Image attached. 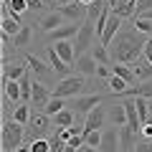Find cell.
<instances>
[{
    "label": "cell",
    "instance_id": "obj_1",
    "mask_svg": "<svg viewBox=\"0 0 152 152\" xmlns=\"http://www.w3.org/2000/svg\"><path fill=\"white\" fill-rule=\"evenodd\" d=\"M145 46H147V41L140 38V31H134V33H119L117 41H112L114 61H117V64H124V66L137 64L140 56L145 53Z\"/></svg>",
    "mask_w": 152,
    "mask_h": 152
},
{
    "label": "cell",
    "instance_id": "obj_2",
    "mask_svg": "<svg viewBox=\"0 0 152 152\" xmlns=\"http://www.w3.org/2000/svg\"><path fill=\"white\" fill-rule=\"evenodd\" d=\"M23 137H26L23 124H18L13 119L3 122V152H15L18 147H23Z\"/></svg>",
    "mask_w": 152,
    "mask_h": 152
},
{
    "label": "cell",
    "instance_id": "obj_3",
    "mask_svg": "<svg viewBox=\"0 0 152 152\" xmlns=\"http://www.w3.org/2000/svg\"><path fill=\"white\" fill-rule=\"evenodd\" d=\"M86 86V81H84V76H66V79H61L58 84H56L53 89V96L58 99H69V96H81V89Z\"/></svg>",
    "mask_w": 152,
    "mask_h": 152
},
{
    "label": "cell",
    "instance_id": "obj_4",
    "mask_svg": "<svg viewBox=\"0 0 152 152\" xmlns=\"http://www.w3.org/2000/svg\"><path fill=\"white\" fill-rule=\"evenodd\" d=\"M94 36H96V28H94V23H91V20H84V23H81V31H79V36H76V43H74V48H76V58L86 53L89 46H94Z\"/></svg>",
    "mask_w": 152,
    "mask_h": 152
},
{
    "label": "cell",
    "instance_id": "obj_5",
    "mask_svg": "<svg viewBox=\"0 0 152 152\" xmlns=\"http://www.w3.org/2000/svg\"><path fill=\"white\" fill-rule=\"evenodd\" d=\"M46 129H48V114L43 112H33L31 122H28V140H46Z\"/></svg>",
    "mask_w": 152,
    "mask_h": 152
},
{
    "label": "cell",
    "instance_id": "obj_6",
    "mask_svg": "<svg viewBox=\"0 0 152 152\" xmlns=\"http://www.w3.org/2000/svg\"><path fill=\"white\" fill-rule=\"evenodd\" d=\"M102 104V96L99 94H84V96H74L71 107L76 109V114H89Z\"/></svg>",
    "mask_w": 152,
    "mask_h": 152
},
{
    "label": "cell",
    "instance_id": "obj_7",
    "mask_svg": "<svg viewBox=\"0 0 152 152\" xmlns=\"http://www.w3.org/2000/svg\"><path fill=\"white\" fill-rule=\"evenodd\" d=\"M104 119H107V112H104V107H96L94 112L86 114V119H84V129L81 134H89V132H99L104 127Z\"/></svg>",
    "mask_w": 152,
    "mask_h": 152
},
{
    "label": "cell",
    "instance_id": "obj_8",
    "mask_svg": "<svg viewBox=\"0 0 152 152\" xmlns=\"http://www.w3.org/2000/svg\"><path fill=\"white\" fill-rule=\"evenodd\" d=\"M51 96H53V94L48 91V86H46V84L33 81V96H31V107H33V109H41V112H43L46 104L51 102Z\"/></svg>",
    "mask_w": 152,
    "mask_h": 152
},
{
    "label": "cell",
    "instance_id": "obj_9",
    "mask_svg": "<svg viewBox=\"0 0 152 152\" xmlns=\"http://www.w3.org/2000/svg\"><path fill=\"white\" fill-rule=\"evenodd\" d=\"M61 10V15L66 18V20H71V23H79V20H86V5L84 3H71V5H61L58 8Z\"/></svg>",
    "mask_w": 152,
    "mask_h": 152
},
{
    "label": "cell",
    "instance_id": "obj_10",
    "mask_svg": "<svg viewBox=\"0 0 152 152\" xmlns=\"http://www.w3.org/2000/svg\"><path fill=\"white\" fill-rule=\"evenodd\" d=\"M122 104H124V112H127V127H129L132 132H142V122H140V114H137V104L134 99H119Z\"/></svg>",
    "mask_w": 152,
    "mask_h": 152
},
{
    "label": "cell",
    "instance_id": "obj_11",
    "mask_svg": "<svg viewBox=\"0 0 152 152\" xmlns=\"http://www.w3.org/2000/svg\"><path fill=\"white\" fill-rule=\"evenodd\" d=\"M122 20H124V18H119L117 15V13H112V15H109V23H107V28H104V36L99 38V41H102V46H112V41H114V36H117V33H119V28H122Z\"/></svg>",
    "mask_w": 152,
    "mask_h": 152
},
{
    "label": "cell",
    "instance_id": "obj_12",
    "mask_svg": "<svg viewBox=\"0 0 152 152\" xmlns=\"http://www.w3.org/2000/svg\"><path fill=\"white\" fill-rule=\"evenodd\" d=\"M74 69L79 71V76H96L99 64H96V58H94L91 53H84V56L76 58V66H74Z\"/></svg>",
    "mask_w": 152,
    "mask_h": 152
},
{
    "label": "cell",
    "instance_id": "obj_13",
    "mask_svg": "<svg viewBox=\"0 0 152 152\" xmlns=\"http://www.w3.org/2000/svg\"><path fill=\"white\" fill-rule=\"evenodd\" d=\"M119 129H104L102 132V145H99V152H119Z\"/></svg>",
    "mask_w": 152,
    "mask_h": 152
},
{
    "label": "cell",
    "instance_id": "obj_14",
    "mask_svg": "<svg viewBox=\"0 0 152 152\" xmlns=\"http://www.w3.org/2000/svg\"><path fill=\"white\" fill-rule=\"evenodd\" d=\"M134 96H142V99H152V79H147V81H140L137 86L127 89V91L122 94L119 99H134Z\"/></svg>",
    "mask_w": 152,
    "mask_h": 152
},
{
    "label": "cell",
    "instance_id": "obj_15",
    "mask_svg": "<svg viewBox=\"0 0 152 152\" xmlns=\"http://www.w3.org/2000/svg\"><path fill=\"white\" fill-rule=\"evenodd\" d=\"M26 61H15V64H3V76L8 81H20L26 76Z\"/></svg>",
    "mask_w": 152,
    "mask_h": 152
},
{
    "label": "cell",
    "instance_id": "obj_16",
    "mask_svg": "<svg viewBox=\"0 0 152 152\" xmlns=\"http://www.w3.org/2000/svg\"><path fill=\"white\" fill-rule=\"evenodd\" d=\"M79 31H81V26H76V23H66V26H61L58 31L48 33V41H56V43H61V41H69L71 36H79Z\"/></svg>",
    "mask_w": 152,
    "mask_h": 152
},
{
    "label": "cell",
    "instance_id": "obj_17",
    "mask_svg": "<svg viewBox=\"0 0 152 152\" xmlns=\"http://www.w3.org/2000/svg\"><path fill=\"white\" fill-rule=\"evenodd\" d=\"M64 20H66V18L61 15V10H58V8H56L53 13H48V15H46L43 20H41V28H43L46 33H53V31H58L61 26H66Z\"/></svg>",
    "mask_w": 152,
    "mask_h": 152
},
{
    "label": "cell",
    "instance_id": "obj_18",
    "mask_svg": "<svg viewBox=\"0 0 152 152\" xmlns=\"http://www.w3.org/2000/svg\"><path fill=\"white\" fill-rule=\"evenodd\" d=\"M56 53L61 56V58L66 61V64L74 69L76 66V48H74V43H69V41H61V43H56Z\"/></svg>",
    "mask_w": 152,
    "mask_h": 152
},
{
    "label": "cell",
    "instance_id": "obj_19",
    "mask_svg": "<svg viewBox=\"0 0 152 152\" xmlns=\"http://www.w3.org/2000/svg\"><path fill=\"white\" fill-rule=\"evenodd\" d=\"M3 91L10 102L15 104H23V91H20V81H8L5 76H3Z\"/></svg>",
    "mask_w": 152,
    "mask_h": 152
},
{
    "label": "cell",
    "instance_id": "obj_20",
    "mask_svg": "<svg viewBox=\"0 0 152 152\" xmlns=\"http://www.w3.org/2000/svg\"><path fill=\"white\" fill-rule=\"evenodd\" d=\"M48 61H51V69H53V71H58V74L66 79V74H69V69H71V66L66 64V61L61 58L58 53H56V48H53V46H48Z\"/></svg>",
    "mask_w": 152,
    "mask_h": 152
},
{
    "label": "cell",
    "instance_id": "obj_21",
    "mask_svg": "<svg viewBox=\"0 0 152 152\" xmlns=\"http://www.w3.org/2000/svg\"><path fill=\"white\" fill-rule=\"evenodd\" d=\"M0 28H3V33H8V36H13V38H15L18 33L23 31V23H20V18L8 15V18H3V20H0Z\"/></svg>",
    "mask_w": 152,
    "mask_h": 152
},
{
    "label": "cell",
    "instance_id": "obj_22",
    "mask_svg": "<svg viewBox=\"0 0 152 152\" xmlns=\"http://www.w3.org/2000/svg\"><path fill=\"white\" fill-rule=\"evenodd\" d=\"M129 69L134 71V76L140 79V81H147V79H152V64H150L147 58H145V61H137V64H132Z\"/></svg>",
    "mask_w": 152,
    "mask_h": 152
},
{
    "label": "cell",
    "instance_id": "obj_23",
    "mask_svg": "<svg viewBox=\"0 0 152 152\" xmlns=\"http://www.w3.org/2000/svg\"><path fill=\"white\" fill-rule=\"evenodd\" d=\"M112 71H114V76L124 79L129 86H134V84H137V76H134V71H132L129 66H124V64H114V66H112Z\"/></svg>",
    "mask_w": 152,
    "mask_h": 152
},
{
    "label": "cell",
    "instance_id": "obj_24",
    "mask_svg": "<svg viewBox=\"0 0 152 152\" xmlns=\"http://www.w3.org/2000/svg\"><path fill=\"white\" fill-rule=\"evenodd\" d=\"M134 132L129 129V127H122L119 129V147H122V152H134Z\"/></svg>",
    "mask_w": 152,
    "mask_h": 152
},
{
    "label": "cell",
    "instance_id": "obj_25",
    "mask_svg": "<svg viewBox=\"0 0 152 152\" xmlns=\"http://www.w3.org/2000/svg\"><path fill=\"white\" fill-rule=\"evenodd\" d=\"M31 104H18L15 112H13V122H18V124L28 127V122H31Z\"/></svg>",
    "mask_w": 152,
    "mask_h": 152
},
{
    "label": "cell",
    "instance_id": "obj_26",
    "mask_svg": "<svg viewBox=\"0 0 152 152\" xmlns=\"http://www.w3.org/2000/svg\"><path fill=\"white\" fill-rule=\"evenodd\" d=\"M107 86H109V91H112V94H117V96H122V94H124L127 89H132L129 84L124 81V79H119V76H112V79L107 81Z\"/></svg>",
    "mask_w": 152,
    "mask_h": 152
},
{
    "label": "cell",
    "instance_id": "obj_27",
    "mask_svg": "<svg viewBox=\"0 0 152 152\" xmlns=\"http://www.w3.org/2000/svg\"><path fill=\"white\" fill-rule=\"evenodd\" d=\"M53 122H56L58 129H64V127H74V112H71V109H64V112H58L53 117Z\"/></svg>",
    "mask_w": 152,
    "mask_h": 152
},
{
    "label": "cell",
    "instance_id": "obj_28",
    "mask_svg": "<svg viewBox=\"0 0 152 152\" xmlns=\"http://www.w3.org/2000/svg\"><path fill=\"white\" fill-rule=\"evenodd\" d=\"M66 109V102L64 99H58V96H51V102L46 104V109H43V114H48V117H56L58 112H64Z\"/></svg>",
    "mask_w": 152,
    "mask_h": 152
},
{
    "label": "cell",
    "instance_id": "obj_29",
    "mask_svg": "<svg viewBox=\"0 0 152 152\" xmlns=\"http://www.w3.org/2000/svg\"><path fill=\"white\" fill-rule=\"evenodd\" d=\"M112 117H114V127H127V112L122 102H117V107L112 109Z\"/></svg>",
    "mask_w": 152,
    "mask_h": 152
},
{
    "label": "cell",
    "instance_id": "obj_30",
    "mask_svg": "<svg viewBox=\"0 0 152 152\" xmlns=\"http://www.w3.org/2000/svg\"><path fill=\"white\" fill-rule=\"evenodd\" d=\"M91 56L96 58L99 66H107V64H109V48H107V46H102V43L91 48Z\"/></svg>",
    "mask_w": 152,
    "mask_h": 152
},
{
    "label": "cell",
    "instance_id": "obj_31",
    "mask_svg": "<svg viewBox=\"0 0 152 152\" xmlns=\"http://www.w3.org/2000/svg\"><path fill=\"white\" fill-rule=\"evenodd\" d=\"M26 64L31 66V69L36 71V74H41V76H43V74H48V66H46L41 58H38V56H31V53H28V56H26Z\"/></svg>",
    "mask_w": 152,
    "mask_h": 152
},
{
    "label": "cell",
    "instance_id": "obj_32",
    "mask_svg": "<svg viewBox=\"0 0 152 152\" xmlns=\"http://www.w3.org/2000/svg\"><path fill=\"white\" fill-rule=\"evenodd\" d=\"M102 13H104V0H96V3H91V5H86V20L94 23Z\"/></svg>",
    "mask_w": 152,
    "mask_h": 152
},
{
    "label": "cell",
    "instance_id": "obj_33",
    "mask_svg": "<svg viewBox=\"0 0 152 152\" xmlns=\"http://www.w3.org/2000/svg\"><path fill=\"white\" fill-rule=\"evenodd\" d=\"M31 26H23V31L18 33L15 38H13V46H15V48H23V46H28V41H31Z\"/></svg>",
    "mask_w": 152,
    "mask_h": 152
},
{
    "label": "cell",
    "instance_id": "obj_34",
    "mask_svg": "<svg viewBox=\"0 0 152 152\" xmlns=\"http://www.w3.org/2000/svg\"><path fill=\"white\" fill-rule=\"evenodd\" d=\"M8 10H10V15H13V18H20L23 13L28 10V3H26V0H10Z\"/></svg>",
    "mask_w": 152,
    "mask_h": 152
},
{
    "label": "cell",
    "instance_id": "obj_35",
    "mask_svg": "<svg viewBox=\"0 0 152 152\" xmlns=\"http://www.w3.org/2000/svg\"><path fill=\"white\" fill-rule=\"evenodd\" d=\"M152 10V0H137V8H134V18H145L147 13Z\"/></svg>",
    "mask_w": 152,
    "mask_h": 152
},
{
    "label": "cell",
    "instance_id": "obj_36",
    "mask_svg": "<svg viewBox=\"0 0 152 152\" xmlns=\"http://www.w3.org/2000/svg\"><path fill=\"white\" fill-rule=\"evenodd\" d=\"M28 147H31V152H51V142L48 140H33Z\"/></svg>",
    "mask_w": 152,
    "mask_h": 152
},
{
    "label": "cell",
    "instance_id": "obj_37",
    "mask_svg": "<svg viewBox=\"0 0 152 152\" xmlns=\"http://www.w3.org/2000/svg\"><path fill=\"white\" fill-rule=\"evenodd\" d=\"M134 31H140V33H150V36H152V20L134 18Z\"/></svg>",
    "mask_w": 152,
    "mask_h": 152
},
{
    "label": "cell",
    "instance_id": "obj_38",
    "mask_svg": "<svg viewBox=\"0 0 152 152\" xmlns=\"http://www.w3.org/2000/svg\"><path fill=\"white\" fill-rule=\"evenodd\" d=\"M84 140H86V147H96L102 145V132H89V134H84Z\"/></svg>",
    "mask_w": 152,
    "mask_h": 152
},
{
    "label": "cell",
    "instance_id": "obj_39",
    "mask_svg": "<svg viewBox=\"0 0 152 152\" xmlns=\"http://www.w3.org/2000/svg\"><path fill=\"white\" fill-rule=\"evenodd\" d=\"M96 76H99V79H107V81H109V79L114 76V71L109 69V66H99V69H96Z\"/></svg>",
    "mask_w": 152,
    "mask_h": 152
},
{
    "label": "cell",
    "instance_id": "obj_40",
    "mask_svg": "<svg viewBox=\"0 0 152 152\" xmlns=\"http://www.w3.org/2000/svg\"><path fill=\"white\" fill-rule=\"evenodd\" d=\"M134 152H152V145L147 140H142V142H137V145H134Z\"/></svg>",
    "mask_w": 152,
    "mask_h": 152
},
{
    "label": "cell",
    "instance_id": "obj_41",
    "mask_svg": "<svg viewBox=\"0 0 152 152\" xmlns=\"http://www.w3.org/2000/svg\"><path fill=\"white\" fill-rule=\"evenodd\" d=\"M26 3H28V10H41V8L46 5L43 0H26Z\"/></svg>",
    "mask_w": 152,
    "mask_h": 152
},
{
    "label": "cell",
    "instance_id": "obj_42",
    "mask_svg": "<svg viewBox=\"0 0 152 152\" xmlns=\"http://www.w3.org/2000/svg\"><path fill=\"white\" fill-rule=\"evenodd\" d=\"M142 56H145V58L152 64V36H150V41H147V46H145V53H142Z\"/></svg>",
    "mask_w": 152,
    "mask_h": 152
},
{
    "label": "cell",
    "instance_id": "obj_43",
    "mask_svg": "<svg viewBox=\"0 0 152 152\" xmlns=\"http://www.w3.org/2000/svg\"><path fill=\"white\" fill-rule=\"evenodd\" d=\"M142 137H145L147 142H152V124H145V127H142Z\"/></svg>",
    "mask_w": 152,
    "mask_h": 152
},
{
    "label": "cell",
    "instance_id": "obj_44",
    "mask_svg": "<svg viewBox=\"0 0 152 152\" xmlns=\"http://www.w3.org/2000/svg\"><path fill=\"white\" fill-rule=\"evenodd\" d=\"M79 152H99V150H96V147H86V145H84V147H81Z\"/></svg>",
    "mask_w": 152,
    "mask_h": 152
},
{
    "label": "cell",
    "instance_id": "obj_45",
    "mask_svg": "<svg viewBox=\"0 0 152 152\" xmlns=\"http://www.w3.org/2000/svg\"><path fill=\"white\" fill-rule=\"evenodd\" d=\"M64 152H79V150H76L74 145H64Z\"/></svg>",
    "mask_w": 152,
    "mask_h": 152
},
{
    "label": "cell",
    "instance_id": "obj_46",
    "mask_svg": "<svg viewBox=\"0 0 152 152\" xmlns=\"http://www.w3.org/2000/svg\"><path fill=\"white\" fill-rule=\"evenodd\" d=\"M15 152H31V147H18Z\"/></svg>",
    "mask_w": 152,
    "mask_h": 152
}]
</instances>
